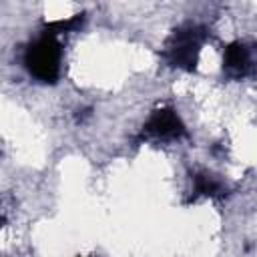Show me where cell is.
Instances as JSON below:
<instances>
[{
  "instance_id": "obj_1",
  "label": "cell",
  "mask_w": 257,
  "mask_h": 257,
  "mask_svg": "<svg viewBox=\"0 0 257 257\" xmlns=\"http://www.w3.org/2000/svg\"><path fill=\"white\" fill-rule=\"evenodd\" d=\"M209 40L207 26L199 22H183L167 36L161 58L171 66L185 72H195L203 44Z\"/></svg>"
},
{
  "instance_id": "obj_2",
  "label": "cell",
  "mask_w": 257,
  "mask_h": 257,
  "mask_svg": "<svg viewBox=\"0 0 257 257\" xmlns=\"http://www.w3.org/2000/svg\"><path fill=\"white\" fill-rule=\"evenodd\" d=\"M22 64L36 82L56 84L60 78V66H62V44L58 36L46 30H40V34L24 46Z\"/></svg>"
},
{
  "instance_id": "obj_3",
  "label": "cell",
  "mask_w": 257,
  "mask_h": 257,
  "mask_svg": "<svg viewBox=\"0 0 257 257\" xmlns=\"http://www.w3.org/2000/svg\"><path fill=\"white\" fill-rule=\"evenodd\" d=\"M189 135L183 118L179 116V112L165 104V106H157L151 110L149 118L145 120L139 139H153V141H181Z\"/></svg>"
},
{
  "instance_id": "obj_4",
  "label": "cell",
  "mask_w": 257,
  "mask_h": 257,
  "mask_svg": "<svg viewBox=\"0 0 257 257\" xmlns=\"http://www.w3.org/2000/svg\"><path fill=\"white\" fill-rule=\"evenodd\" d=\"M223 74L229 80H245L257 74V44L233 40L223 50Z\"/></svg>"
},
{
  "instance_id": "obj_5",
  "label": "cell",
  "mask_w": 257,
  "mask_h": 257,
  "mask_svg": "<svg viewBox=\"0 0 257 257\" xmlns=\"http://www.w3.org/2000/svg\"><path fill=\"white\" fill-rule=\"evenodd\" d=\"M191 181H193V189L185 203H193L199 197H223L227 193L225 183L211 171H197L191 175Z\"/></svg>"
},
{
  "instance_id": "obj_6",
  "label": "cell",
  "mask_w": 257,
  "mask_h": 257,
  "mask_svg": "<svg viewBox=\"0 0 257 257\" xmlns=\"http://www.w3.org/2000/svg\"><path fill=\"white\" fill-rule=\"evenodd\" d=\"M82 24H84V12L74 14V16H70V18H66V20H54V22H48V24L42 26V30L52 32V34L58 36V34H62V32H74V30H78Z\"/></svg>"
},
{
  "instance_id": "obj_7",
  "label": "cell",
  "mask_w": 257,
  "mask_h": 257,
  "mask_svg": "<svg viewBox=\"0 0 257 257\" xmlns=\"http://www.w3.org/2000/svg\"><path fill=\"white\" fill-rule=\"evenodd\" d=\"M76 257H84V255H76Z\"/></svg>"
}]
</instances>
